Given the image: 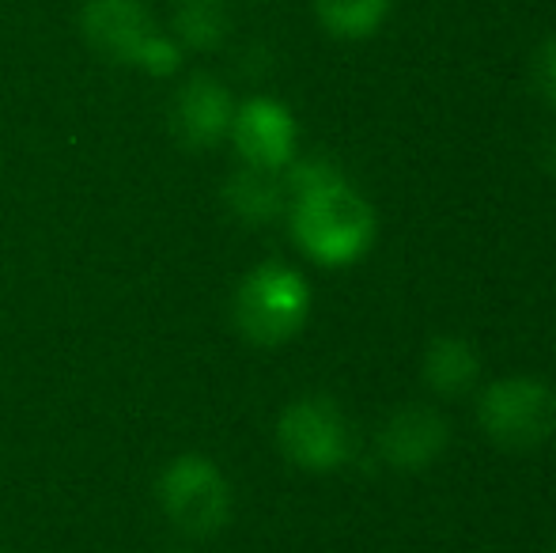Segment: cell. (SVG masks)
<instances>
[{"mask_svg":"<svg viewBox=\"0 0 556 553\" xmlns=\"http://www.w3.org/2000/svg\"><path fill=\"white\" fill-rule=\"evenodd\" d=\"M288 216H292V236L311 262L326 269H344L371 251L379 224L375 209L364 193L349 186V178L337 171V163L311 155H295L285 171Z\"/></svg>","mask_w":556,"mask_h":553,"instance_id":"1","label":"cell"},{"mask_svg":"<svg viewBox=\"0 0 556 553\" xmlns=\"http://www.w3.org/2000/svg\"><path fill=\"white\" fill-rule=\"evenodd\" d=\"M80 30L91 50L114 65L140 68L148 76H175L182 68V46L155 23L144 0H84Z\"/></svg>","mask_w":556,"mask_h":553,"instance_id":"2","label":"cell"},{"mask_svg":"<svg viewBox=\"0 0 556 553\" xmlns=\"http://www.w3.org/2000/svg\"><path fill=\"white\" fill-rule=\"evenodd\" d=\"M235 326L247 341L277 349L303 330L311 315V288L300 269L285 262H262L235 288Z\"/></svg>","mask_w":556,"mask_h":553,"instance_id":"3","label":"cell"},{"mask_svg":"<svg viewBox=\"0 0 556 553\" xmlns=\"http://www.w3.org/2000/svg\"><path fill=\"white\" fill-rule=\"evenodd\" d=\"M481 432L504 451H534L556 432V391L534 376H504L477 399Z\"/></svg>","mask_w":556,"mask_h":553,"instance_id":"4","label":"cell"},{"mask_svg":"<svg viewBox=\"0 0 556 553\" xmlns=\"http://www.w3.org/2000/svg\"><path fill=\"white\" fill-rule=\"evenodd\" d=\"M277 443L292 466L307 474H333L352 455V428L333 399L303 394L288 402L277 420Z\"/></svg>","mask_w":556,"mask_h":553,"instance_id":"5","label":"cell"},{"mask_svg":"<svg viewBox=\"0 0 556 553\" xmlns=\"http://www.w3.org/2000/svg\"><path fill=\"white\" fill-rule=\"evenodd\" d=\"M160 504L178 531L205 539L231 516V486L220 466L205 455H178L160 474Z\"/></svg>","mask_w":556,"mask_h":553,"instance_id":"6","label":"cell"},{"mask_svg":"<svg viewBox=\"0 0 556 553\" xmlns=\"http://www.w3.org/2000/svg\"><path fill=\"white\" fill-rule=\"evenodd\" d=\"M227 140L235 144V152L242 155L247 167L277 171L280 175V171L295 160L300 126H295V114L288 111L280 99L254 96V99H247V103L235 106Z\"/></svg>","mask_w":556,"mask_h":553,"instance_id":"7","label":"cell"},{"mask_svg":"<svg viewBox=\"0 0 556 553\" xmlns=\"http://www.w3.org/2000/svg\"><path fill=\"white\" fill-rule=\"evenodd\" d=\"M375 443L390 470H428L451 443V425L435 406H402L387 417Z\"/></svg>","mask_w":556,"mask_h":553,"instance_id":"8","label":"cell"},{"mask_svg":"<svg viewBox=\"0 0 556 553\" xmlns=\"http://www.w3.org/2000/svg\"><path fill=\"white\" fill-rule=\"evenodd\" d=\"M235 99L224 80L208 73H193L190 80L178 88L175 106H170V126L182 144L190 148H216L231 134L235 118Z\"/></svg>","mask_w":556,"mask_h":553,"instance_id":"9","label":"cell"},{"mask_svg":"<svg viewBox=\"0 0 556 553\" xmlns=\"http://www.w3.org/2000/svg\"><path fill=\"white\" fill-rule=\"evenodd\" d=\"M477 379H481V356H477L473 341L458 338V334H440V338L428 341L425 384L440 399H462V394L473 391Z\"/></svg>","mask_w":556,"mask_h":553,"instance_id":"10","label":"cell"},{"mask_svg":"<svg viewBox=\"0 0 556 553\" xmlns=\"http://www.w3.org/2000/svg\"><path fill=\"white\" fill-rule=\"evenodd\" d=\"M224 198H227V205H231V213L239 216V221L254 224V228L257 224L277 221L288 209L285 178H280L277 171L247 167V163H242V171H235V175L227 178Z\"/></svg>","mask_w":556,"mask_h":553,"instance_id":"11","label":"cell"},{"mask_svg":"<svg viewBox=\"0 0 556 553\" xmlns=\"http://www.w3.org/2000/svg\"><path fill=\"white\" fill-rule=\"evenodd\" d=\"M170 35L182 50H220L231 35V4L227 0H178L170 15Z\"/></svg>","mask_w":556,"mask_h":553,"instance_id":"12","label":"cell"},{"mask_svg":"<svg viewBox=\"0 0 556 553\" xmlns=\"http://www.w3.org/2000/svg\"><path fill=\"white\" fill-rule=\"evenodd\" d=\"M311 4L326 35L344 38V42L371 38L390 15V0H311Z\"/></svg>","mask_w":556,"mask_h":553,"instance_id":"13","label":"cell"},{"mask_svg":"<svg viewBox=\"0 0 556 553\" xmlns=\"http://www.w3.org/2000/svg\"><path fill=\"white\" fill-rule=\"evenodd\" d=\"M530 84L542 96V103L556 111V35L545 38L534 50V58H530Z\"/></svg>","mask_w":556,"mask_h":553,"instance_id":"14","label":"cell"},{"mask_svg":"<svg viewBox=\"0 0 556 553\" xmlns=\"http://www.w3.org/2000/svg\"><path fill=\"white\" fill-rule=\"evenodd\" d=\"M542 163H545V167H549L553 175H556V129L549 134V140H545V144H542Z\"/></svg>","mask_w":556,"mask_h":553,"instance_id":"15","label":"cell"},{"mask_svg":"<svg viewBox=\"0 0 556 553\" xmlns=\"http://www.w3.org/2000/svg\"><path fill=\"white\" fill-rule=\"evenodd\" d=\"M545 553H556V546H549V550H545Z\"/></svg>","mask_w":556,"mask_h":553,"instance_id":"16","label":"cell"}]
</instances>
